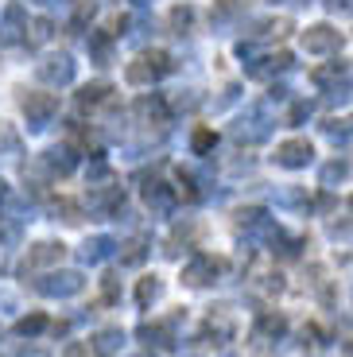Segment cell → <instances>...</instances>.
<instances>
[{
	"label": "cell",
	"instance_id": "cell-27",
	"mask_svg": "<svg viewBox=\"0 0 353 357\" xmlns=\"http://www.w3.org/2000/svg\"><path fill=\"white\" fill-rule=\"evenodd\" d=\"M345 178V163H326V167H322V187H334V183H342Z\"/></svg>",
	"mask_w": 353,
	"mask_h": 357
},
{
	"label": "cell",
	"instance_id": "cell-21",
	"mask_svg": "<svg viewBox=\"0 0 353 357\" xmlns=\"http://www.w3.org/2000/svg\"><path fill=\"white\" fill-rule=\"evenodd\" d=\"M144 257H148V245H144V241H128V245H124V252H121V264L136 268V264H144Z\"/></svg>",
	"mask_w": 353,
	"mask_h": 357
},
{
	"label": "cell",
	"instance_id": "cell-16",
	"mask_svg": "<svg viewBox=\"0 0 353 357\" xmlns=\"http://www.w3.org/2000/svg\"><path fill=\"white\" fill-rule=\"evenodd\" d=\"M43 163L51 171H59V175H70V171H74V152H70V148H51V152L43 155Z\"/></svg>",
	"mask_w": 353,
	"mask_h": 357
},
{
	"label": "cell",
	"instance_id": "cell-38",
	"mask_svg": "<svg viewBox=\"0 0 353 357\" xmlns=\"http://www.w3.org/2000/svg\"><path fill=\"white\" fill-rule=\"evenodd\" d=\"M4 198H8V187H4V183H0V202H4Z\"/></svg>",
	"mask_w": 353,
	"mask_h": 357
},
{
	"label": "cell",
	"instance_id": "cell-14",
	"mask_svg": "<svg viewBox=\"0 0 353 357\" xmlns=\"http://www.w3.org/2000/svg\"><path fill=\"white\" fill-rule=\"evenodd\" d=\"M206 331H210L218 342H230L233 338V314L225 311V307H218V311L210 314V322H206Z\"/></svg>",
	"mask_w": 353,
	"mask_h": 357
},
{
	"label": "cell",
	"instance_id": "cell-13",
	"mask_svg": "<svg viewBox=\"0 0 353 357\" xmlns=\"http://www.w3.org/2000/svg\"><path fill=\"white\" fill-rule=\"evenodd\" d=\"M121 202H124L121 187H101V195L89 198V210H93V214H109V210H117Z\"/></svg>",
	"mask_w": 353,
	"mask_h": 357
},
{
	"label": "cell",
	"instance_id": "cell-36",
	"mask_svg": "<svg viewBox=\"0 0 353 357\" xmlns=\"http://www.w3.org/2000/svg\"><path fill=\"white\" fill-rule=\"evenodd\" d=\"M66 357H86V349H82V346H70V349H66Z\"/></svg>",
	"mask_w": 353,
	"mask_h": 357
},
{
	"label": "cell",
	"instance_id": "cell-25",
	"mask_svg": "<svg viewBox=\"0 0 353 357\" xmlns=\"http://www.w3.org/2000/svg\"><path fill=\"white\" fill-rule=\"evenodd\" d=\"M190 144H195V152H198V155H206V152H213V144H218V136H213L210 128H198V132H195V140H190Z\"/></svg>",
	"mask_w": 353,
	"mask_h": 357
},
{
	"label": "cell",
	"instance_id": "cell-24",
	"mask_svg": "<svg viewBox=\"0 0 353 357\" xmlns=\"http://www.w3.org/2000/svg\"><path fill=\"white\" fill-rule=\"evenodd\" d=\"M0 152H4V155H16L20 152V136L12 132V125H4V121H0Z\"/></svg>",
	"mask_w": 353,
	"mask_h": 357
},
{
	"label": "cell",
	"instance_id": "cell-8",
	"mask_svg": "<svg viewBox=\"0 0 353 357\" xmlns=\"http://www.w3.org/2000/svg\"><path fill=\"white\" fill-rule=\"evenodd\" d=\"M303 47H307L310 54H322V51H334L338 47V31L334 27H307V31H303Z\"/></svg>",
	"mask_w": 353,
	"mask_h": 357
},
{
	"label": "cell",
	"instance_id": "cell-19",
	"mask_svg": "<svg viewBox=\"0 0 353 357\" xmlns=\"http://www.w3.org/2000/svg\"><path fill=\"white\" fill-rule=\"evenodd\" d=\"M159 295H163V284H159L156 276H148V280H140V287H136V303H140V307H151Z\"/></svg>",
	"mask_w": 353,
	"mask_h": 357
},
{
	"label": "cell",
	"instance_id": "cell-15",
	"mask_svg": "<svg viewBox=\"0 0 353 357\" xmlns=\"http://www.w3.org/2000/svg\"><path fill=\"white\" fill-rule=\"evenodd\" d=\"M136 116H140V121H156V125H163V121H167V105H163V98H140L136 101Z\"/></svg>",
	"mask_w": 353,
	"mask_h": 357
},
{
	"label": "cell",
	"instance_id": "cell-3",
	"mask_svg": "<svg viewBox=\"0 0 353 357\" xmlns=\"http://www.w3.org/2000/svg\"><path fill=\"white\" fill-rule=\"evenodd\" d=\"M225 272V260L221 257H195L190 264L183 268V284H190V287H206V284H213V280Z\"/></svg>",
	"mask_w": 353,
	"mask_h": 357
},
{
	"label": "cell",
	"instance_id": "cell-35",
	"mask_svg": "<svg viewBox=\"0 0 353 357\" xmlns=\"http://www.w3.org/2000/svg\"><path fill=\"white\" fill-rule=\"evenodd\" d=\"M105 299H117V276H105Z\"/></svg>",
	"mask_w": 353,
	"mask_h": 357
},
{
	"label": "cell",
	"instance_id": "cell-6",
	"mask_svg": "<svg viewBox=\"0 0 353 357\" xmlns=\"http://www.w3.org/2000/svg\"><path fill=\"white\" fill-rule=\"evenodd\" d=\"M268 132H272V125H268L264 109H248V113L241 116L237 125H233V136H237V140H248V144L268 140Z\"/></svg>",
	"mask_w": 353,
	"mask_h": 357
},
{
	"label": "cell",
	"instance_id": "cell-37",
	"mask_svg": "<svg viewBox=\"0 0 353 357\" xmlns=\"http://www.w3.org/2000/svg\"><path fill=\"white\" fill-rule=\"evenodd\" d=\"M20 357H47V354H43V349H24Z\"/></svg>",
	"mask_w": 353,
	"mask_h": 357
},
{
	"label": "cell",
	"instance_id": "cell-33",
	"mask_svg": "<svg viewBox=\"0 0 353 357\" xmlns=\"http://www.w3.org/2000/svg\"><path fill=\"white\" fill-rule=\"evenodd\" d=\"M310 116V105H295L292 109V125H299V121H307Z\"/></svg>",
	"mask_w": 353,
	"mask_h": 357
},
{
	"label": "cell",
	"instance_id": "cell-43",
	"mask_svg": "<svg viewBox=\"0 0 353 357\" xmlns=\"http://www.w3.org/2000/svg\"><path fill=\"white\" fill-rule=\"evenodd\" d=\"M183 357H198V354H183Z\"/></svg>",
	"mask_w": 353,
	"mask_h": 357
},
{
	"label": "cell",
	"instance_id": "cell-39",
	"mask_svg": "<svg viewBox=\"0 0 353 357\" xmlns=\"http://www.w3.org/2000/svg\"><path fill=\"white\" fill-rule=\"evenodd\" d=\"M128 4H136V8H144V4H151V0H128Z\"/></svg>",
	"mask_w": 353,
	"mask_h": 357
},
{
	"label": "cell",
	"instance_id": "cell-31",
	"mask_svg": "<svg viewBox=\"0 0 353 357\" xmlns=\"http://www.w3.org/2000/svg\"><path fill=\"white\" fill-rule=\"evenodd\" d=\"M43 39H51V20H36L31 24V43H43Z\"/></svg>",
	"mask_w": 353,
	"mask_h": 357
},
{
	"label": "cell",
	"instance_id": "cell-34",
	"mask_svg": "<svg viewBox=\"0 0 353 357\" xmlns=\"http://www.w3.org/2000/svg\"><path fill=\"white\" fill-rule=\"evenodd\" d=\"M230 12H237V0H218V16H230Z\"/></svg>",
	"mask_w": 353,
	"mask_h": 357
},
{
	"label": "cell",
	"instance_id": "cell-23",
	"mask_svg": "<svg viewBox=\"0 0 353 357\" xmlns=\"http://www.w3.org/2000/svg\"><path fill=\"white\" fill-rule=\"evenodd\" d=\"M16 241H20V222L0 214V245H16Z\"/></svg>",
	"mask_w": 353,
	"mask_h": 357
},
{
	"label": "cell",
	"instance_id": "cell-5",
	"mask_svg": "<svg viewBox=\"0 0 353 357\" xmlns=\"http://www.w3.org/2000/svg\"><path fill=\"white\" fill-rule=\"evenodd\" d=\"M24 113H27V125L39 132V128H47V121L59 113V98H54V93H27Z\"/></svg>",
	"mask_w": 353,
	"mask_h": 357
},
{
	"label": "cell",
	"instance_id": "cell-45",
	"mask_svg": "<svg viewBox=\"0 0 353 357\" xmlns=\"http://www.w3.org/2000/svg\"><path fill=\"white\" fill-rule=\"evenodd\" d=\"M0 338H4V331H0Z\"/></svg>",
	"mask_w": 353,
	"mask_h": 357
},
{
	"label": "cell",
	"instance_id": "cell-32",
	"mask_svg": "<svg viewBox=\"0 0 353 357\" xmlns=\"http://www.w3.org/2000/svg\"><path fill=\"white\" fill-rule=\"evenodd\" d=\"M89 47H93V54H98L101 63L109 59V39L105 36H93V39H89Z\"/></svg>",
	"mask_w": 353,
	"mask_h": 357
},
{
	"label": "cell",
	"instance_id": "cell-12",
	"mask_svg": "<svg viewBox=\"0 0 353 357\" xmlns=\"http://www.w3.org/2000/svg\"><path fill=\"white\" fill-rule=\"evenodd\" d=\"M144 202H148L156 214H171V206H175V190H171L167 183H151V187L144 190Z\"/></svg>",
	"mask_w": 353,
	"mask_h": 357
},
{
	"label": "cell",
	"instance_id": "cell-4",
	"mask_svg": "<svg viewBox=\"0 0 353 357\" xmlns=\"http://www.w3.org/2000/svg\"><path fill=\"white\" fill-rule=\"evenodd\" d=\"M36 74L47 82V86H70L74 74H78V66H74L70 54H47L43 63L36 66Z\"/></svg>",
	"mask_w": 353,
	"mask_h": 357
},
{
	"label": "cell",
	"instance_id": "cell-29",
	"mask_svg": "<svg viewBox=\"0 0 353 357\" xmlns=\"http://www.w3.org/2000/svg\"><path fill=\"white\" fill-rule=\"evenodd\" d=\"M190 20H195V12H190V8H175V12H171V27H175L179 36L190 27Z\"/></svg>",
	"mask_w": 353,
	"mask_h": 357
},
{
	"label": "cell",
	"instance_id": "cell-20",
	"mask_svg": "<svg viewBox=\"0 0 353 357\" xmlns=\"http://www.w3.org/2000/svg\"><path fill=\"white\" fill-rule=\"evenodd\" d=\"M43 331H47V319H43V314H27V319L16 322V334H20V338H36V334H43Z\"/></svg>",
	"mask_w": 353,
	"mask_h": 357
},
{
	"label": "cell",
	"instance_id": "cell-1",
	"mask_svg": "<svg viewBox=\"0 0 353 357\" xmlns=\"http://www.w3.org/2000/svg\"><path fill=\"white\" fill-rule=\"evenodd\" d=\"M167 70H171V59L163 51H151V54H140V59L124 70V78L133 82V86H151V82H159Z\"/></svg>",
	"mask_w": 353,
	"mask_h": 357
},
{
	"label": "cell",
	"instance_id": "cell-17",
	"mask_svg": "<svg viewBox=\"0 0 353 357\" xmlns=\"http://www.w3.org/2000/svg\"><path fill=\"white\" fill-rule=\"evenodd\" d=\"M140 338H144V342H156V346H171V342H175V338H171V326H167V322H151V326L144 322V326H140Z\"/></svg>",
	"mask_w": 353,
	"mask_h": 357
},
{
	"label": "cell",
	"instance_id": "cell-44",
	"mask_svg": "<svg viewBox=\"0 0 353 357\" xmlns=\"http://www.w3.org/2000/svg\"><path fill=\"white\" fill-rule=\"evenodd\" d=\"M136 357H151V354H136Z\"/></svg>",
	"mask_w": 353,
	"mask_h": 357
},
{
	"label": "cell",
	"instance_id": "cell-41",
	"mask_svg": "<svg viewBox=\"0 0 353 357\" xmlns=\"http://www.w3.org/2000/svg\"><path fill=\"white\" fill-rule=\"evenodd\" d=\"M283 4H307V0H283Z\"/></svg>",
	"mask_w": 353,
	"mask_h": 357
},
{
	"label": "cell",
	"instance_id": "cell-28",
	"mask_svg": "<svg viewBox=\"0 0 353 357\" xmlns=\"http://www.w3.org/2000/svg\"><path fill=\"white\" fill-rule=\"evenodd\" d=\"M20 20H24V8H8V16H4V39H16L20 36Z\"/></svg>",
	"mask_w": 353,
	"mask_h": 357
},
{
	"label": "cell",
	"instance_id": "cell-9",
	"mask_svg": "<svg viewBox=\"0 0 353 357\" xmlns=\"http://www.w3.org/2000/svg\"><path fill=\"white\" fill-rule=\"evenodd\" d=\"M113 252H117L113 237H89V241L78 249V257H82V264H101V260H109Z\"/></svg>",
	"mask_w": 353,
	"mask_h": 357
},
{
	"label": "cell",
	"instance_id": "cell-30",
	"mask_svg": "<svg viewBox=\"0 0 353 357\" xmlns=\"http://www.w3.org/2000/svg\"><path fill=\"white\" fill-rule=\"evenodd\" d=\"M86 178H89V187H93V183H109V163H89V171H86Z\"/></svg>",
	"mask_w": 353,
	"mask_h": 357
},
{
	"label": "cell",
	"instance_id": "cell-7",
	"mask_svg": "<svg viewBox=\"0 0 353 357\" xmlns=\"http://www.w3.org/2000/svg\"><path fill=\"white\" fill-rule=\"evenodd\" d=\"M310 155H315V148H310L307 140H287V144H280V148H276V163H280V167H287V171L307 167Z\"/></svg>",
	"mask_w": 353,
	"mask_h": 357
},
{
	"label": "cell",
	"instance_id": "cell-22",
	"mask_svg": "<svg viewBox=\"0 0 353 357\" xmlns=\"http://www.w3.org/2000/svg\"><path fill=\"white\" fill-rule=\"evenodd\" d=\"M105 93H109L105 82H93V86H86V89L78 93V105H98V101L105 98Z\"/></svg>",
	"mask_w": 353,
	"mask_h": 357
},
{
	"label": "cell",
	"instance_id": "cell-42",
	"mask_svg": "<svg viewBox=\"0 0 353 357\" xmlns=\"http://www.w3.org/2000/svg\"><path fill=\"white\" fill-rule=\"evenodd\" d=\"M31 4H51V0H31Z\"/></svg>",
	"mask_w": 353,
	"mask_h": 357
},
{
	"label": "cell",
	"instance_id": "cell-2",
	"mask_svg": "<svg viewBox=\"0 0 353 357\" xmlns=\"http://www.w3.org/2000/svg\"><path fill=\"white\" fill-rule=\"evenodd\" d=\"M82 287H86V276H82V272H47L36 284V291L47 295V299H70Z\"/></svg>",
	"mask_w": 353,
	"mask_h": 357
},
{
	"label": "cell",
	"instance_id": "cell-40",
	"mask_svg": "<svg viewBox=\"0 0 353 357\" xmlns=\"http://www.w3.org/2000/svg\"><path fill=\"white\" fill-rule=\"evenodd\" d=\"M0 303H12V295H4V291H0Z\"/></svg>",
	"mask_w": 353,
	"mask_h": 357
},
{
	"label": "cell",
	"instance_id": "cell-10",
	"mask_svg": "<svg viewBox=\"0 0 353 357\" xmlns=\"http://www.w3.org/2000/svg\"><path fill=\"white\" fill-rule=\"evenodd\" d=\"M62 257H66V245H59V241H43V245H36V249L27 252V268H47V264H59Z\"/></svg>",
	"mask_w": 353,
	"mask_h": 357
},
{
	"label": "cell",
	"instance_id": "cell-18",
	"mask_svg": "<svg viewBox=\"0 0 353 357\" xmlns=\"http://www.w3.org/2000/svg\"><path fill=\"white\" fill-rule=\"evenodd\" d=\"M121 346H124V334H121V331H101L98 342H93V349H98L101 357H113Z\"/></svg>",
	"mask_w": 353,
	"mask_h": 357
},
{
	"label": "cell",
	"instance_id": "cell-11",
	"mask_svg": "<svg viewBox=\"0 0 353 357\" xmlns=\"http://www.w3.org/2000/svg\"><path fill=\"white\" fill-rule=\"evenodd\" d=\"M287 331V322L280 319V314H260V322H256V331H253V338H256V346H272L280 334Z\"/></svg>",
	"mask_w": 353,
	"mask_h": 357
},
{
	"label": "cell",
	"instance_id": "cell-26",
	"mask_svg": "<svg viewBox=\"0 0 353 357\" xmlns=\"http://www.w3.org/2000/svg\"><path fill=\"white\" fill-rule=\"evenodd\" d=\"M307 202V195H303L299 187H287V190H276V206H303Z\"/></svg>",
	"mask_w": 353,
	"mask_h": 357
}]
</instances>
